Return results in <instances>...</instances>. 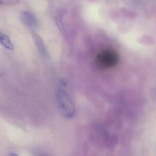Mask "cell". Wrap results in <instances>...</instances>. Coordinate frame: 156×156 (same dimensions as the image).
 <instances>
[{"label":"cell","instance_id":"1","mask_svg":"<svg viewBox=\"0 0 156 156\" xmlns=\"http://www.w3.org/2000/svg\"><path fill=\"white\" fill-rule=\"evenodd\" d=\"M56 101L58 109L66 119H72L76 114V106L69 94L61 86L56 92Z\"/></svg>","mask_w":156,"mask_h":156},{"label":"cell","instance_id":"2","mask_svg":"<svg viewBox=\"0 0 156 156\" xmlns=\"http://www.w3.org/2000/svg\"><path fill=\"white\" fill-rule=\"evenodd\" d=\"M21 20L24 22V24L26 26L31 29H36L39 26V23H38V20L35 15L32 12H28V11H25L23 12L21 14Z\"/></svg>","mask_w":156,"mask_h":156},{"label":"cell","instance_id":"3","mask_svg":"<svg viewBox=\"0 0 156 156\" xmlns=\"http://www.w3.org/2000/svg\"><path fill=\"white\" fill-rule=\"evenodd\" d=\"M33 39L34 42L35 44V46H36L39 53L41 54V57L44 58V59H48V58L50 57L48 50H47V47H46L45 44H44L42 38L38 35V34L33 32Z\"/></svg>","mask_w":156,"mask_h":156},{"label":"cell","instance_id":"4","mask_svg":"<svg viewBox=\"0 0 156 156\" xmlns=\"http://www.w3.org/2000/svg\"><path fill=\"white\" fill-rule=\"evenodd\" d=\"M0 42H1L2 45L7 50H10V51H12L14 50L13 44L8 35L3 33L0 34Z\"/></svg>","mask_w":156,"mask_h":156},{"label":"cell","instance_id":"5","mask_svg":"<svg viewBox=\"0 0 156 156\" xmlns=\"http://www.w3.org/2000/svg\"><path fill=\"white\" fill-rule=\"evenodd\" d=\"M18 2H19V0H0L1 5H16Z\"/></svg>","mask_w":156,"mask_h":156},{"label":"cell","instance_id":"6","mask_svg":"<svg viewBox=\"0 0 156 156\" xmlns=\"http://www.w3.org/2000/svg\"><path fill=\"white\" fill-rule=\"evenodd\" d=\"M56 21H57V22H56V23H57L58 27H59V30H60V32L62 34L65 35V34H66L65 28H64L63 25H62V22H61V21H59V20H56Z\"/></svg>","mask_w":156,"mask_h":156},{"label":"cell","instance_id":"7","mask_svg":"<svg viewBox=\"0 0 156 156\" xmlns=\"http://www.w3.org/2000/svg\"><path fill=\"white\" fill-rule=\"evenodd\" d=\"M9 155H18V154L15 153V152H10V153L9 154Z\"/></svg>","mask_w":156,"mask_h":156}]
</instances>
